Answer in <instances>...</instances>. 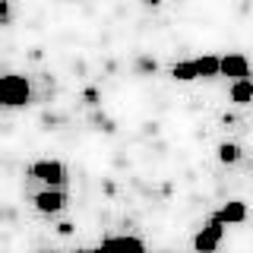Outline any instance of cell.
<instances>
[{"instance_id": "obj_1", "label": "cell", "mask_w": 253, "mask_h": 253, "mask_svg": "<svg viewBox=\"0 0 253 253\" xmlns=\"http://www.w3.org/2000/svg\"><path fill=\"white\" fill-rule=\"evenodd\" d=\"M32 98V85L26 76L19 73H6L0 76V108H22Z\"/></svg>"}, {"instance_id": "obj_2", "label": "cell", "mask_w": 253, "mask_h": 253, "mask_svg": "<svg viewBox=\"0 0 253 253\" xmlns=\"http://www.w3.org/2000/svg\"><path fill=\"white\" fill-rule=\"evenodd\" d=\"M29 174L35 180H42L47 187H63V180H67V165L57 162V158H42V162H35L29 168Z\"/></svg>"}, {"instance_id": "obj_3", "label": "cell", "mask_w": 253, "mask_h": 253, "mask_svg": "<svg viewBox=\"0 0 253 253\" xmlns=\"http://www.w3.org/2000/svg\"><path fill=\"white\" fill-rule=\"evenodd\" d=\"M221 234H225L221 221H218V218H209V225L196 231V237H193V250H196V253H212V250H218Z\"/></svg>"}, {"instance_id": "obj_4", "label": "cell", "mask_w": 253, "mask_h": 253, "mask_svg": "<svg viewBox=\"0 0 253 253\" xmlns=\"http://www.w3.org/2000/svg\"><path fill=\"white\" fill-rule=\"evenodd\" d=\"M63 206H67V193H63L60 187H47L42 193H35V209L42 212V215H57Z\"/></svg>"}, {"instance_id": "obj_5", "label": "cell", "mask_w": 253, "mask_h": 253, "mask_svg": "<svg viewBox=\"0 0 253 253\" xmlns=\"http://www.w3.org/2000/svg\"><path fill=\"white\" fill-rule=\"evenodd\" d=\"M218 76H231V79H247L250 76V63L244 54H225L218 57Z\"/></svg>"}, {"instance_id": "obj_6", "label": "cell", "mask_w": 253, "mask_h": 253, "mask_svg": "<svg viewBox=\"0 0 253 253\" xmlns=\"http://www.w3.org/2000/svg\"><path fill=\"white\" fill-rule=\"evenodd\" d=\"M101 244H105L108 253H149L146 244L133 234H117V237H108V241H101Z\"/></svg>"}, {"instance_id": "obj_7", "label": "cell", "mask_w": 253, "mask_h": 253, "mask_svg": "<svg viewBox=\"0 0 253 253\" xmlns=\"http://www.w3.org/2000/svg\"><path fill=\"white\" fill-rule=\"evenodd\" d=\"M212 218H218L221 225H241V221L247 218V206H244L241 200H231V203L221 206V209H218Z\"/></svg>"}, {"instance_id": "obj_8", "label": "cell", "mask_w": 253, "mask_h": 253, "mask_svg": "<svg viewBox=\"0 0 253 253\" xmlns=\"http://www.w3.org/2000/svg\"><path fill=\"white\" fill-rule=\"evenodd\" d=\"M193 70H196V79H212L218 76V57L215 54H203V57H193Z\"/></svg>"}, {"instance_id": "obj_9", "label": "cell", "mask_w": 253, "mask_h": 253, "mask_svg": "<svg viewBox=\"0 0 253 253\" xmlns=\"http://www.w3.org/2000/svg\"><path fill=\"white\" fill-rule=\"evenodd\" d=\"M250 98H253L250 79H234V83H231V101L237 108H244V105H250Z\"/></svg>"}, {"instance_id": "obj_10", "label": "cell", "mask_w": 253, "mask_h": 253, "mask_svg": "<svg viewBox=\"0 0 253 253\" xmlns=\"http://www.w3.org/2000/svg\"><path fill=\"white\" fill-rule=\"evenodd\" d=\"M171 79H177V83H190V79H196L193 60H177V63L171 67Z\"/></svg>"}, {"instance_id": "obj_11", "label": "cell", "mask_w": 253, "mask_h": 253, "mask_svg": "<svg viewBox=\"0 0 253 253\" xmlns=\"http://www.w3.org/2000/svg\"><path fill=\"white\" fill-rule=\"evenodd\" d=\"M241 146H237V142H221L218 146V162L221 165H234V162H241Z\"/></svg>"}, {"instance_id": "obj_12", "label": "cell", "mask_w": 253, "mask_h": 253, "mask_svg": "<svg viewBox=\"0 0 253 253\" xmlns=\"http://www.w3.org/2000/svg\"><path fill=\"white\" fill-rule=\"evenodd\" d=\"M10 22V0H0V26Z\"/></svg>"}, {"instance_id": "obj_13", "label": "cell", "mask_w": 253, "mask_h": 253, "mask_svg": "<svg viewBox=\"0 0 253 253\" xmlns=\"http://www.w3.org/2000/svg\"><path fill=\"white\" fill-rule=\"evenodd\" d=\"M85 98H89V105H95V101H98V92H95V89H85Z\"/></svg>"}, {"instance_id": "obj_14", "label": "cell", "mask_w": 253, "mask_h": 253, "mask_svg": "<svg viewBox=\"0 0 253 253\" xmlns=\"http://www.w3.org/2000/svg\"><path fill=\"white\" fill-rule=\"evenodd\" d=\"M57 231H60V234H73V225H70V221H63V225L57 228Z\"/></svg>"}, {"instance_id": "obj_15", "label": "cell", "mask_w": 253, "mask_h": 253, "mask_svg": "<svg viewBox=\"0 0 253 253\" xmlns=\"http://www.w3.org/2000/svg\"><path fill=\"white\" fill-rule=\"evenodd\" d=\"M139 70H155V60H139Z\"/></svg>"}, {"instance_id": "obj_16", "label": "cell", "mask_w": 253, "mask_h": 253, "mask_svg": "<svg viewBox=\"0 0 253 253\" xmlns=\"http://www.w3.org/2000/svg\"><path fill=\"white\" fill-rule=\"evenodd\" d=\"M85 253H108V250H105V244H98V247H92V250H85Z\"/></svg>"}, {"instance_id": "obj_17", "label": "cell", "mask_w": 253, "mask_h": 253, "mask_svg": "<svg viewBox=\"0 0 253 253\" xmlns=\"http://www.w3.org/2000/svg\"><path fill=\"white\" fill-rule=\"evenodd\" d=\"M38 253H54V250H38Z\"/></svg>"}, {"instance_id": "obj_18", "label": "cell", "mask_w": 253, "mask_h": 253, "mask_svg": "<svg viewBox=\"0 0 253 253\" xmlns=\"http://www.w3.org/2000/svg\"><path fill=\"white\" fill-rule=\"evenodd\" d=\"M76 253H85V250H76Z\"/></svg>"}]
</instances>
